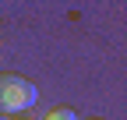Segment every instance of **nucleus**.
I'll return each instance as SVG.
<instances>
[{"label": "nucleus", "mask_w": 127, "mask_h": 120, "mask_svg": "<svg viewBox=\"0 0 127 120\" xmlns=\"http://www.w3.org/2000/svg\"><path fill=\"white\" fill-rule=\"evenodd\" d=\"M35 85H32L28 78H21V74H0V113L4 117H21L25 110L35 106Z\"/></svg>", "instance_id": "obj_1"}, {"label": "nucleus", "mask_w": 127, "mask_h": 120, "mask_svg": "<svg viewBox=\"0 0 127 120\" xmlns=\"http://www.w3.org/2000/svg\"><path fill=\"white\" fill-rule=\"evenodd\" d=\"M42 120H78V117H74V110H71V106H53Z\"/></svg>", "instance_id": "obj_2"}, {"label": "nucleus", "mask_w": 127, "mask_h": 120, "mask_svg": "<svg viewBox=\"0 0 127 120\" xmlns=\"http://www.w3.org/2000/svg\"><path fill=\"white\" fill-rule=\"evenodd\" d=\"M7 120H25V117H7Z\"/></svg>", "instance_id": "obj_3"}]
</instances>
